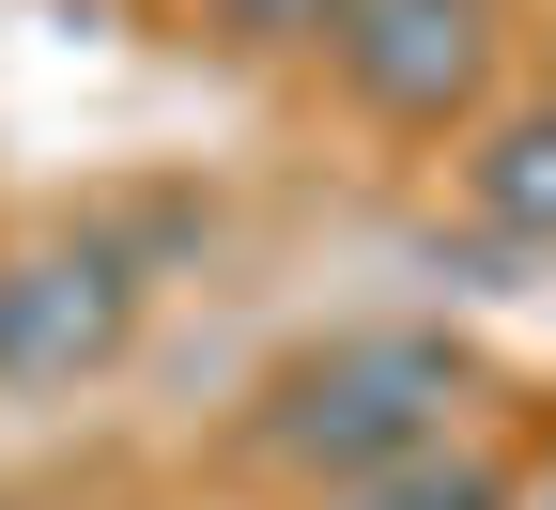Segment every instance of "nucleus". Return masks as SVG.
<instances>
[{
  "instance_id": "nucleus-1",
  "label": "nucleus",
  "mask_w": 556,
  "mask_h": 510,
  "mask_svg": "<svg viewBox=\"0 0 556 510\" xmlns=\"http://www.w3.org/2000/svg\"><path fill=\"white\" fill-rule=\"evenodd\" d=\"M448 402H464V372H448V340H325L294 387H278V464H309V480H371V464H402V449H448Z\"/></svg>"
},
{
  "instance_id": "nucleus-2",
  "label": "nucleus",
  "mask_w": 556,
  "mask_h": 510,
  "mask_svg": "<svg viewBox=\"0 0 556 510\" xmlns=\"http://www.w3.org/2000/svg\"><path fill=\"white\" fill-rule=\"evenodd\" d=\"M325 62L371 124H464L495 94V0H340Z\"/></svg>"
},
{
  "instance_id": "nucleus-3",
  "label": "nucleus",
  "mask_w": 556,
  "mask_h": 510,
  "mask_svg": "<svg viewBox=\"0 0 556 510\" xmlns=\"http://www.w3.org/2000/svg\"><path fill=\"white\" fill-rule=\"evenodd\" d=\"M139 340V263L124 248H16L0 263V387H78Z\"/></svg>"
},
{
  "instance_id": "nucleus-4",
  "label": "nucleus",
  "mask_w": 556,
  "mask_h": 510,
  "mask_svg": "<svg viewBox=\"0 0 556 510\" xmlns=\"http://www.w3.org/2000/svg\"><path fill=\"white\" fill-rule=\"evenodd\" d=\"M464 201H479V233H510V248H556V109L495 124L464 156Z\"/></svg>"
},
{
  "instance_id": "nucleus-5",
  "label": "nucleus",
  "mask_w": 556,
  "mask_h": 510,
  "mask_svg": "<svg viewBox=\"0 0 556 510\" xmlns=\"http://www.w3.org/2000/svg\"><path fill=\"white\" fill-rule=\"evenodd\" d=\"M340 510H510V495H495L479 449H402V464H371V480H340Z\"/></svg>"
},
{
  "instance_id": "nucleus-6",
  "label": "nucleus",
  "mask_w": 556,
  "mask_h": 510,
  "mask_svg": "<svg viewBox=\"0 0 556 510\" xmlns=\"http://www.w3.org/2000/svg\"><path fill=\"white\" fill-rule=\"evenodd\" d=\"M201 16H217L232 47H325V32H340V0H201Z\"/></svg>"
},
{
  "instance_id": "nucleus-7",
  "label": "nucleus",
  "mask_w": 556,
  "mask_h": 510,
  "mask_svg": "<svg viewBox=\"0 0 556 510\" xmlns=\"http://www.w3.org/2000/svg\"><path fill=\"white\" fill-rule=\"evenodd\" d=\"M541 510H556V495H541Z\"/></svg>"
}]
</instances>
